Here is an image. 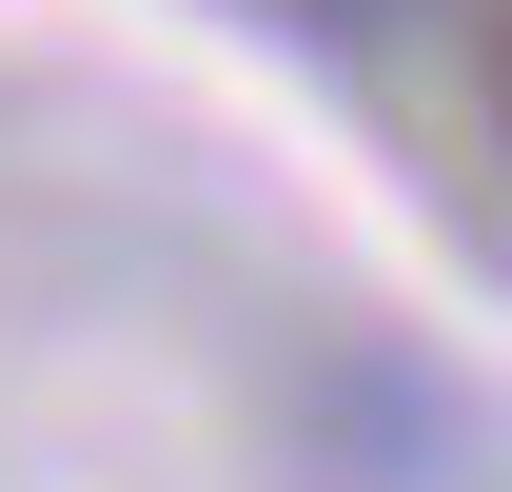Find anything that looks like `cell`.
Instances as JSON below:
<instances>
[{
  "label": "cell",
  "mask_w": 512,
  "mask_h": 492,
  "mask_svg": "<svg viewBox=\"0 0 512 492\" xmlns=\"http://www.w3.org/2000/svg\"><path fill=\"white\" fill-rule=\"evenodd\" d=\"M453 40H473V99H493V138H512V0H453Z\"/></svg>",
  "instance_id": "obj_1"
},
{
  "label": "cell",
  "mask_w": 512,
  "mask_h": 492,
  "mask_svg": "<svg viewBox=\"0 0 512 492\" xmlns=\"http://www.w3.org/2000/svg\"><path fill=\"white\" fill-rule=\"evenodd\" d=\"M316 20H335V40H375V20H394V0H316Z\"/></svg>",
  "instance_id": "obj_2"
}]
</instances>
